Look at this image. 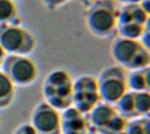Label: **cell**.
<instances>
[{"mask_svg":"<svg viewBox=\"0 0 150 134\" xmlns=\"http://www.w3.org/2000/svg\"><path fill=\"white\" fill-rule=\"evenodd\" d=\"M74 78L62 68L50 71L42 83V96L46 103L60 112L72 106Z\"/></svg>","mask_w":150,"mask_h":134,"instance_id":"1","label":"cell"},{"mask_svg":"<svg viewBox=\"0 0 150 134\" xmlns=\"http://www.w3.org/2000/svg\"><path fill=\"white\" fill-rule=\"evenodd\" d=\"M119 12L117 0H100L93 4L86 14L88 30L98 38H112L117 32Z\"/></svg>","mask_w":150,"mask_h":134,"instance_id":"2","label":"cell"},{"mask_svg":"<svg viewBox=\"0 0 150 134\" xmlns=\"http://www.w3.org/2000/svg\"><path fill=\"white\" fill-rule=\"evenodd\" d=\"M127 70L116 64L104 68L97 77L101 101L115 105L127 92Z\"/></svg>","mask_w":150,"mask_h":134,"instance_id":"3","label":"cell"},{"mask_svg":"<svg viewBox=\"0 0 150 134\" xmlns=\"http://www.w3.org/2000/svg\"><path fill=\"white\" fill-rule=\"evenodd\" d=\"M1 70L16 87H28L35 83L40 75L37 62L29 55L7 54Z\"/></svg>","mask_w":150,"mask_h":134,"instance_id":"4","label":"cell"},{"mask_svg":"<svg viewBox=\"0 0 150 134\" xmlns=\"http://www.w3.org/2000/svg\"><path fill=\"white\" fill-rule=\"evenodd\" d=\"M34 35L18 24L0 25V46L6 54L29 55L36 47Z\"/></svg>","mask_w":150,"mask_h":134,"instance_id":"5","label":"cell"},{"mask_svg":"<svg viewBox=\"0 0 150 134\" xmlns=\"http://www.w3.org/2000/svg\"><path fill=\"white\" fill-rule=\"evenodd\" d=\"M101 102L97 77L83 75L74 79V95L72 106L79 111L89 114Z\"/></svg>","mask_w":150,"mask_h":134,"instance_id":"6","label":"cell"},{"mask_svg":"<svg viewBox=\"0 0 150 134\" xmlns=\"http://www.w3.org/2000/svg\"><path fill=\"white\" fill-rule=\"evenodd\" d=\"M30 125L37 134H62L61 112L41 101L32 111Z\"/></svg>","mask_w":150,"mask_h":134,"instance_id":"7","label":"cell"},{"mask_svg":"<svg viewBox=\"0 0 150 134\" xmlns=\"http://www.w3.org/2000/svg\"><path fill=\"white\" fill-rule=\"evenodd\" d=\"M62 134H98L84 114L73 106L61 112Z\"/></svg>","mask_w":150,"mask_h":134,"instance_id":"8","label":"cell"},{"mask_svg":"<svg viewBox=\"0 0 150 134\" xmlns=\"http://www.w3.org/2000/svg\"><path fill=\"white\" fill-rule=\"evenodd\" d=\"M144 47L140 40L129 39L118 36L112 43L111 54L118 65L127 69L134 57ZM146 48V47H145Z\"/></svg>","mask_w":150,"mask_h":134,"instance_id":"9","label":"cell"},{"mask_svg":"<svg viewBox=\"0 0 150 134\" xmlns=\"http://www.w3.org/2000/svg\"><path fill=\"white\" fill-rule=\"evenodd\" d=\"M117 114L118 111L115 105L101 101L88 114V118L93 128L98 134L105 127L107 126V125Z\"/></svg>","mask_w":150,"mask_h":134,"instance_id":"10","label":"cell"},{"mask_svg":"<svg viewBox=\"0 0 150 134\" xmlns=\"http://www.w3.org/2000/svg\"><path fill=\"white\" fill-rule=\"evenodd\" d=\"M150 67L133 70L127 75V85L129 91L149 92L150 90Z\"/></svg>","mask_w":150,"mask_h":134,"instance_id":"11","label":"cell"},{"mask_svg":"<svg viewBox=\"0 0 150 134\" xmlns=\"http://www.w3.org/2000/svg\"><path fill=\"white\" fill-rule=\"evenodd\" d=\"M17 87L0 69V110L7 109L15 100Z\"/></svg>","mask_w":150,"mask_h":134,"instance_id":"12","label":"cell"},{"mask_svg":"<svg viewBox=\"0 0 150 134\" xmlns=\"http://www.w3.org/2000/svg\"><path fill=\"white\" fill-rule=\"evenodd\" d=\"M116 110L120 115L127 120H131L138 118L135 110L134 92L127 91L115 104Z\"/></svg>","mask_w":150,"mask_h":134,"instance_id":"13","label":"cell"},{"mask_svg":"<svg viewBox=\"0 0 150 134\" xmlns=\"http://www.w3.org/2000/svg\"><path fill=\"white\" fill-rule=\"evenodd\" d=\"M149 23L146 25H142L135 22L119 25L117 28V32L119 33L120 37L129 39L140 40L141 37L142 36L146 29L149 27Z\"/></svg>","mask_w":150,"mask_h":134,"instance_id":"14","label":"cell"},{"mask_svg":"<svg viewBox=\"0 0 150 134\" xmlns=\"http://www.w3.org/2000/svg\"><path fill=\"white\" fill-rule=\"evenodd\" d=\"M18 9L13 0H0V25L18 24Z\"/></svg>","mask_w":150,"mask_h":134,"instance_id":"15","label":"cell"},{"mask_svg":"<svg viewBox=\"0 0 150 134\" xmlns=\"http://www.w3.org/2000/svg\"><path fill=\"white\" fill-rule=\"evenodd\" d=\"M124 134H150L149 116L128 120Z\"/></svg>","mask_w":150,"mask_h":134,"instance_id":"16","label":"cell"},{"mask_svg":"<svg viewBox=\"0 0 150 134\" xmlns=\"http://www.w3.org/2000/svg\"><path fill=\"white\" fill-rule=\"evenodd\" d=\"M135 110L137 117L149 116L150 93L149 92H134Z\"/></svg>","mask_w":150,"mask_h":134,"instance_id":"17","label":"cell"},{"mask_svg":"<svg viewBox=\"0 0 150 134\" xmlns=\"http://www.w3.org/2000/svg\"><path fill=\"white\" fill-rule=\"evenodd\" d=\"M127 121L121 115L118 114L111 120V122L107 125L98 134H124Z\"/></svg>","mask_w":150,"mask_h":134,"instance_id":"18","label":"cell"},{"mask_svg":"<svg viewBox=\"0 0 150 134\" xmlns=\"http://www.w3.org/2000/svg\"><path fill=\"white\" fill-rule=\"evenodd\" d=\"M150 65V53L149 49H147L143 47L138 54L134 57L131 64L128 66L127 69L130 71L133 70H138L149 68Z\"/></svg>","mask_w":150,"mask_h":134,"instance_id":"19","label":"cell"},{"mask_svg":"<svg viewBox=\"0 0 150 134\" xmlns=\"http://www.w3.org/2000/svg\"><path fill=\"white\" fill-rule=\"evenodd\" d=\"M41 1L45 4V6H47L48 9L54 10V9H57L60 6H62L63 4H67L70 0H41Z\"/></svg>","mask_w":150,"mask_h":134,"instance_id":"20","label":"cell"},{"mask_svg":"<svg viewBox=\"0 0 150 134\" xmlns=\"http://www.w3.org/2000/svg\"><path fill=\"white\" fill-rule=\"evenodd\" d=\"M13 134H37L36 132L34 131V129L33 128V126L30 125V123L27 124H23L21 126H19Z\"/></svg>","mask_w":150,"mask_h":134,"instance_id":"21","label":"cell"},{"mask_svg":"<svg viewBox=\"0 0 150 134\" xmlns=\"http://www.w3.org/2000/svg\"><path fill=\"white\" fill-rule=\"evenodd\" d=\"M6 53L4 52V50L3 49V47L0 46V61H4V58L6 57Z\"/></svg>","mask_w":150,"mask_h":134,"instance_id":"22","label":"cell"},{"mask_svg":"<svg viewBox=\"0 0 150 134\" xmlns=\"http://www.w3.org/2000/svg\"><path fill=\"white\" fill-rule=\"evenodd\" d=\"M98 1H100V0H83L84 4H86L88 7H90L91 5H92L93 4H95V3H97Z\"/></svg>","mask_w":150,"mask_h":134,"instance_id":"23","label":"cell"},{"mask_svg":"<svg viewBox=\"0 0 150 134\" xmlns=\"http://www.w3.org/2000/svg\"><path fill=\"white\" fill-rule=\"evenodd\" d=\"M142 0H125V3L127 4H140Z\"/></svg>","mask_w":150,"mask_h":134,"instance_id":"24","label":"cell"},{"mask_svg":"<svg viewBox=\"0 0 150 134\" xmlns=\"http://www.w3.org/2000/svg\"><path fill=\"white\" fill-rule=\"evenodd\" d=\"M117 1H120V2H124L125 0H117Z\"/></svg>","mask_w":150,"mask_h":134,"instance_id":"25","label":"cell"}]
</instances>
